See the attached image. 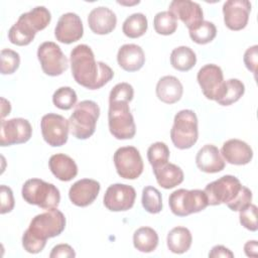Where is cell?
Wrapping results in <instances>:
<instances>
[{
    "mask_svg": "<svg viewBox=\"0 0 258 258\" xmlns=\"http://www.w3.org/2000/svg\"><path fill=\"white\" fill-rule=\"evenodd\" d=\"M156 96L165 104H174L180 100L183 88L180 81L173 76H164L156 85Z\"/></svg>",
    "mask_w": 258,
    "mask_h": 258,
    "instance_id": "obj_25",
    "label": "cell"
},
{
    "mask_svg": "<svg viewBox=\"0 0 258 258\" xmlns=\"http://www.w3.org/2000/svg\"><path fill=\"white\" fill-rule=\"evenodd\" d=\"M244 252L248 257H257L258 255V244L256 240L248 241L244 245Z\"/></svg>",
    "mask_w": 258,
    "mask_h": 258,
    "instance_id": "obj_45",
    "label": "cell"
},
{
    "mask_svg": "<svg viewBox=\"0 0 258 258\" xmlns=\"http://www.w3.org/2000/svg\"><path fill=\"white\" fill-rule=\"evenodd\" d=\"M108 124L110 133L116 139L124 140L134 137L136 126L128 102L116 101L109 103Z\"/></svg>",
    "mask_w": 258,
    "mask_h": 258,
    "instance_id": "obj_7",
    "label": "cell"
},
{
    "mask_svg": "<svg viewBox=\"0 0 258 258\" xmlns=\"http://www.w3.org/2000/svg\"><path fill=\"white\" fill-rule=\"evenodd\" d=\"M0 202H1L0 213L2 215L9 213L13 210L14 204H15L13 192H12V189L5 184H2L0 186Z\"/></svg>",
    "mask_w": 258,
    "mask_h": 258,
    "instance_id": "obj_41",
    "label": "cell"
},
{
    "mask_svg": "<svg viewBox=\"0 0 258 258\" xmlns=\"http://www.w3.org/2000/svg\"><path fill=\"white\" fill-rule=\"evenodd\" d=\"M100 188L99 181L91 178H83L76 181L70 187L69 198L77 207H88L97 199Z\"/></svg>",
    "mask_w": 258,
    "mask_h": 258,
    "instance_id": "obj_19",
    "label": "cell"
},
{
    "mask_svg": "<svg viewBox=\"0 0 258 258\" xmlns=\"http://www.w3.org/2000/svg\"><path fill=\"white\" fill-rule=\"evenodd\" d=\"M170 138L178 149H188L196 144L199 138L198 117L192 110H181L175 114Z\"/></svg>",
    "mask_w": 258,
    "mask_h": 258,
    "instance_id": "obj_6",
    "label": "cell"
},
{
    "mask_svg": "<svg viewBox=\"0 0 258 258\" xmlns=\"http://www.w3.org/2000/svg\"><path fill=\"white\" fill-rule=\"evenodd\" d=\"M144 210L150 214H158L162 210V198L160 191L154 186H145L141 198Z\"/></svg>",
    "mask_w": 258,
    "mask_h": 258,
    "instance_id": "obj_32",
    "label": "cell"
},
{
    "mask_svg": "<svg viewBox=\"0 0 258 258\" xmlns=\"http://www.w3.org/2000/svg\"><path fill=\"white\" fill-rule=\"evenodd\" d=\"M117 173L125 179H136L143 171V160L139 150L134 146L118 148L113 156Z\"/></svg>",
    "mask_w": 258,
    "mask_h": 258,
    "instance_id": "obj_10",
    "label": "cell"
},
{
    "mask_svg": "<svg viewBox=\"0 0 258 258\" xmlns=\"http://www.w3.org/2000/svg\"><path fill=\"white\" fill-rule=\"evenodd\" d=\"M99 116L100 108L96 102L91 100L80 102L69 119L71 134L81 140L90 138L96 130Z\"/></svg>",
    "mask_w": 258,
    "mask_h": 258,
    "instance_id": "obj_4",
    "label": "cell"
},
{
    "mask_svg": "<svg viewBox=\"0 0 258 258\" xmlns=\"http://www.w3.org/2000/svg\"><path fill=\"white\" fill-rule=\"evenodd\" d=\"M196 164L200 170L206 173L220 172L226 165L219 148L213 144H206L198 151Z\"/></svg>",
    "mask_w": 258,
    "mask_h": 258,
    "instance_id": "obj_21",
    "label": "cell"
},
{
    "mask_svg": "<svg viewBox=\"0 0 258 258\" xmlns=\"http://www.w3.org/2000/svg\"><path fill=\"white\" fill-rule=\"evenodd\" d=\"M192 237L190 231L185 227H175L167 234V247L175 254H182L188 251L191 246Z\"/></svg>",
    "mask_w": 258,
    "mask_h": 258,
    "instance_id": "obj_27",
    "label": "cell"
},
{
    "mask_svg": "<svg viewBox=\"0 0 258 258\" xmlns=\"http://www.w3.org/2000/svg\"><path fill=\"white\" fill-rule=\"evenodd\" d=\"M50 20L51 15L48 9L44 6H36L19 16L8 31V39L19 46L27 45L34 39L36 32L44 29Z\"/></svg>",
    "mask_w": 258,
    "mask_h": 258,
    "instance_id": "obj_3",
    "label": "cell"
},
{
    "mask_svg": "<svg viewBox=\"0 0 258 258\" xmlns=\"http://www.w3.org/2000/svg\"><path fill=\"white\" fill-rule=\"evenodd\" d=\"M90 29L96 34H108L112 32L117 24L116 14L105 6L94 8L88 16Z\"/></svg>",
    "mask_w": 258,
    "mask_h": 258,
    "instance_id": "obj_22",
    "label": "cell"
},
{
    "mask_svg": "<svg viewBox=\"0 0 258 258\" xmlns=\"http://www.w3.org/2000/svg\"><path fill=\"white\" fill-rule=\"evenodd\" d=\"M118 64L126 72L139 71L145 62V54L141 46L134 43L123 44L117 53Z\"/></svg>",
    "mask_w": 258,
    "mask_h": 258,
    "instance_id": "obj_23",
    "label": "cell"
},
{
    "mask_svg": "<svg viewBox=\"0 0 258 258\" xmlns=\"http://www.w3.org/2000/svg\"><path fill=\"white\" fill-rule=\"evenodd\" d=\"M75 256L76 253L74 249L68 244H58L54 246L49 254L50 258H69Z\"/></svg>",
    "mask_w": 258,
    "mask_h": 258,
    "instance_id": "obj_43",
    "label": "cell"
},
{
    "mask_svg": "<svg viewBox=\"0 0 258 258\" xmlns=\"http://www.w3.org/2000/svg\"><path fill=\"white\" fill-rule=\"evenodd\" d=\"M251 3L248 0H228L223 5L225 25L231 30H241L246 27Z\"/></svg>",
    "mask_w": 258,
    "mask_h": 258,
    "instance_id": "obj_16",
    "label": "cell"
},
{
    "mask_svg": "<svg viewBox=\"0 0 258 258\" xmlns=\"http://www.w3.org/2000/svg\"><path fill=\"white\" fill-rule=\"evenodd\" d=\"M148 27V21L143 13H133L128 16L122 25L123 33L130 38L142 36Z\"/></svg>",
    "mask_w": 258,
    "mask_h": 258,
    "instance_id": "obj_31",
    "label": "cell"
},
{
    "mask_svg": "<svg viewBox=\"0 0 258 258\" xmlns=\"http://www.w3.org/2000/svg\"><path fill=\"white\" fill-rule=\"evenodd\" d=\"M209 257H211V258H217V257L233 258L234 253L223 245H217V246H214L212 248L211 252L209 253Z\"/></svg>",
    "mask_w": 258,
    "mask_h": 258,
    "instance_id": "obj_44",
    "label": "cell"
},
{
    "mask_svg": "<svg viewBox=\"0 0 258 258\" xmlns=\"http://www.w3.org/2000/svg\"><path fill=\"white\" fill-rule=\"evenodd\" d=\"M153 172L157 183L165 188H173L183 181V171L176 164L166 162L156 168H153Z\"/></svg>",
    "mask_w": 258,
    "mask_h": 258,
    "instance_id": "obj_26",
    "label": "cell"
},
{
    "mask_svg": "<svg viewBox=\"0 0 258 258\" xmlns=\"http://www.w3.org/2000/svg\"><path fill=\"white\" fill-rule=\"evenodd\" d=\"M153 26L158 34L170 35L177 28V20L169 11H161L154 16Z\"/></svg>",
    "mask_w": 258,
    "mask_h": 258,
    "instance_id": "obj_33",
    "label": "cell"
},
{
    "mask_svg": "<svg viewBox=\"0 0 258 258\" xmlns=\"http://www.w3.org/2000/svg\"><path fill=\"white\" fill-rule=\"evenodd\" d=\"M242 184L234 175H224L217 180L207 184L204 191L208 199V204L218 206L232 202L240 191Z\"/></svg>",
    "mask_w": 258,
    "mask_h": 258,
    "instance_id": "obj_9",
    "label": "cell"
},
{
    "mask_svg": "<svg viewBox=\"0 0 258 258\" xmlns=\"http://www.w3.org/2000/svg\"><path fill=\"white\" fill-rule=\"evenodd\" d=\"M21 194L27 204L38 206L43 210L57 208L60 202L58 188L39 178L27 179L22 185Z\"/></svg>",
    "mask_w": 258,
    "mask_h": 258,
    "instance_id": "obj_5",
    "label": "cell"
},
{
    "mask_svg": "<svg viewBox=\"0 0 258 258\" xmlns=\"http://www.w3.org/2000/svg\"><path fill=\"white\" fill-rule=\"evenodd\" d=\"M221 155L230 164L245 165L252 160L253 150L245 141L234 138L224 142Z\"/></svg>",
    "mask_w": 258,
    "mask_h": 258,
    "instance_id": "obj_20",
    "label": "cell"
},
{
    "mask_svg": "<svg viewBox=\"0 0 258 258\" xmlns=\"http://www.w3.org/2000/svg\"><path fill=\"white\" fill-rule=\"evenodd\" d=\"M83 34V22L78 14L68 12L58 18L54 28V36L57 41L70 44L81 39Z\"/></svg>",
    "mask_w": 258,
    "mask_h": 258,
    "instance_id": "obj_18",
    "label": "cell"
},
{
    "mask_svg": "<svg viewBox=\"0 0 258 258\" xmlns=\"http://www.w3.org/2000/svg\"><path fill=\"white\" fill-rule=\"evenodd\" d=\"M239 220L241 225L247 230L252 232L257 231V207L253 204H250L244 209L240 210Z\"/></svg>",
    "mask_w": 258,
    "mask_h": 258,
    "instance_id": "obj_38",
    "label": "cell"
},
{
    "mask_svg": "<svg viewBox=\"0 0 258 258\" xmlns=\"http://www.w3.org/2000/svg\"><path fill=\"white\" fill-rule=\"evenodd\" d=\"M37 58L43 73L50 77L59 76L69 68L67 56L53 41H45L38 46Z\"/></svg>",
    "mask_w": 258,
    "mask_h": 258,
    "instance_id": "obj_11",
    "label": "cell"
},
{
    "mask_svg": "<svg viewBox=\"0 0 258 258\" xmlns=\"http://www.w3.org/2000/svg\"><path fill=\"white\" fill-rule=\"evenodd\" d=\"M197 80L207 99L216 101L220 97L225 81L223 71L219 66L209 63L202 67L198 72Z\"/></svg>",
    "mask_w": 258,
    "mask_h": 258,
    "instance_id": "obj_15",
    "label": "cell"
},
{
    "mask_svg": "<svg viewBox=\"0 0 258 258\" xmlns=\"http://www.w3.org/2000/svg\"><path fill=\"white\" fill-rule=\"evenodd\" d=\"M134 97L133 87L128 83H119L113 87L109 95V103L116 101L131 102Z\"/></svg>",
    "mask_w": 258,
    "mask_h": 258,
    "instance_id": "obj_39",
    "label": "cell"
},
{
    "mask_svg": "<svg viewBox=\"0 0 258 258\" xmlns=\"http://www.w3.org/2000/svg\"><path fill=\"white\" fill-rule=\"evenodd\" d=\"M32 134V127L28 120L23 118L2 119L0 128V145L10 146L27 142Z\"/></svg>",
    "mask_w": 258,
    "mask_h": 258,
    "instance_id": "obj_13",
    "label": "cell"
},
{
    "mask_svg": "<svg viewBox=\"0 0 258 258\" xmlns=\"http://www.w3.org/2000/svg\"><path fill=\"white\" fill-rule=\"evenodd\" d=\"M251 202H252V191L248 187L242 185L236 198L232 202L228 203L227 207L234 212H239L240 210L250 205Z\"/></svg>",
    "mask_w": 258,
    "mask_h": 258,
    "instance_id": "obj_40",
    "label": "cell"
},
{
    "mask_svg": "<svg viewBox=\"0 0 258 258\" xmlns=\"http://www.w3.org/2000/svg\"><path fill=\"white\" fill-rule=\"evenodd\" d=\"M136 191L133 186L124 183L111 184L104 195V206L112 212L130 210L135 203Z\"/></svg>",
    "mask_w": 258,
    "mask_h": 258,
    "instance_id": "obj_14",
    "label": "cell"
},
{
    "mask_svg": "<svg viewBox=\"0 0 258 258\" xmlns=\"http://www.w3.org/2000/svg\"><path fill=\"white\" fill-rule=\"evenodd\" d=\"M171 66L179 72H187L197 63V55L188 46H177L170 53Z\"/></svg>",
    "mask_w": 258,
    "mask_h": 258,
    "instance_id": "obj_29",
    "label": "cell"
},
{
    "mask_svg": "<svg viewBox=\"0 0 258 258\" xmlns=\"http://www.w3.org/2000/svg\"><path fill=\"white\" fill-rule=\"evenodd\" d=\"M77 94L71 87H60L52 95L53 105L60 110H70L77 104Z\"/></svg>",
    "mask_w": 258,
    "mask_h": 258,
    "instance_id": "obj_35",
    "label": "cell"
},
{
    "mask_svg": "<svg viewBox=\"0 0 258 258\" xmlns=\"http://www.w3.org/2000/svg\"><path fill=\"white\" fill-rule=\"evenodd\" d=\"M0 72L2 75H11L16 72L20 64L19 53L10 48L1 50Z\"/></svg>",
    "mask_w": 258,
    "mask_h": 258,
    "instance_id": "obj_37",
    "label": "cell"
},
{
    "mask_svg": "<svg viewBox=\"0 0 258 258\" xmlns=\"http://www.w3.org/2000/svg\"><path fill=\"white\" fill-rule=\"evenodd\" d=\"M48 166L52 174L61 181H70L78 174V166L75 160L63 153L51 155Z\"/></svg>",
    "mask_w": 258,
    "mask_h": 258,
    "instance_id": "obj_24",
    "label": "cell"
},
{
    "mask_svg": "<svg viewBox=\"0 0 258 258\" xmlns=\"http://www.w3.org/2000/svg\"><path fill=\"white\" fill-rule=\"evenodd\" d=\"M66 228V217L56 208L36 215L30 222L28 229L23 233L22 246L31 254L43 250L46 240L61 234Z\"/></svg>",
    "mask_w": 258,
    "mask_h": 258,
    "instance_id": "obj_2",
    "label": "cell"
},
{
    "mask_svg": "<svg viewBox=\"0 0 258 258\" xmlns=\"http://www.w3.org/2000/svg\"><path fill=\"white\" fill-rule=\"evenodd\" d=\"M168 11L181 20L188 30L198 27L204 21L203 9L199 3L190 0H173L168 6Z\"/></svg>",
    "mask_w": 258,
    "mask_h": 258,
    "instance_id": "obj_17",
    "label": "cell"
},
{
    "mask_svg": "<svg viewBox=\"0 0 258 258\" xmlns=\"http://www.w3.org/2000/svg\"><path fill=\"white\" fill-rule=\"evenodd\" d=\"M40 129L42 137L48 145L59 147L64 145L68 141L70 123L69 120L61 115L48 113L42 116Z\"/></svg>",
    "mask_w": 258,
    "mask_h": 258,
    "instance_id": "obj_12",
    "label": "cell"
},
{
    "mask_svg": "<svg viewBox=\"0 0 258 258\" xmlns=\"http://www.w3.org/2000/svg\"><path fill=\"white\" fill-rule=\"evenodd\" d=\"M243 60L246 68L255 75L257 71V63H258V45L255 44L247 48V50L244 53Z\"/></svg>",
    "mask_w": 258,
    "mask_h": 258,
    "instance_id": "obj_42",
    "label": "cell"
},
{
    "mask_svg": "<svg viewBox=\"0 0 258 258\" xmlns=\"http://www.w3.org/2000/svg\"><path fill=\"white\" fill-rule=\"evenodd\" d=\"M70 61L75 81L89 90L102 88L114 77V72L107 63L96 61L92 48L87 44L75 46Z\"/></svg>",
    "mask_w": 258,
    "mask_h": 258,
    "instance_id": "obj_1",
    "label": "cell"
},
{
    "mask_svg": "<svg viewBox=\"0 0 258 258\" xmlns=\"http://www.w3.org/2000/svg\"><path fill=\"white\" fill-rule=\"evenodd\" d=\"M169 153V149L164 142L158 141L151 144L147 150V158L152 168H156L168 162Z\"/></svg>",
    "mask_w": 258,
    "mask_h": 258,
    "instance_id": "obj_36",
    "label": "cell"
},
{
    "mask_svg": "<svg viewBox=\"0 0 258 258\" xmlns=\"http://www.w3.org/2000/svg\"><path fill=\"white\" fill-rule=\"evenodd\" d=\"M168 205L173 215L185 217L205 210L209 204L204 190L179 188L170 194Z\"/></svg>",
    "mask_w": 258,
    "mask_h": 258,
    "instance_id": "obj_8",
    "label": "cell"
},
{
    "mask_svg": "<svg viewBox=\"0 0 258 258\" xmlns=\"http://www.w3.org/2000/svg\"><path fill=\"white\" fill-rule=\"evenodd\" d=\"M133 245L140 252L150 253L158 245V235L150 227H141L133 234Z\"/></svg>",
    "mask_w": 258,
    "mask_h": 258,
    "instance_id": "obj_28",
    "label": "cell"
},
{
    "mask_svg": "<svg viewBox=\"0 0 258 258\" xmlns=\"http://www.w3.org/2000/svg\"><path fill=\"white\" fill-rule=\"evenodd\" d=\"M188 31L191 40L198 44H207L211 42L217 35L216 25L207 20H204L198 27Z\"/></svg>",
    "mask_w": 258,
    "mask_h": 258,
    "instance_id": "obj_34",
    "label": "cell"
},
{
    "mask_svg": "<svg viewBox=\"0 0 258 258\" xmlns=\"http://www.w3.org/2000/svg\"><path fill=\"white\" fill-rule=\"evenodd\" d=\"M245 93L244 84L238 79H229L224 82L222 93L216 100L219 105L230 106L237 102Z\"/></svg>",
    "mask_w": 258,
    "mask_h": 258,
    "instance_id": "obj_30",
    "label": "cell"
},
{
    "mask_svg": "<svg viewBox=\"0 0 258 258\" xmlns=\"http://www.w3.org/2000/svg\"><path fill=\"white\" fill-rule=\"evenodd\" d=\"M1 102H2V114H1V117L3 119L6 115L10 114L11 105H10V102L5 100L4 98H1Z\"/></svg>",
    "mask_w": 258,
    "mask_h": 258,
    "instance_id": "obj_46",
    "label": "cell"
}]
</instances>
